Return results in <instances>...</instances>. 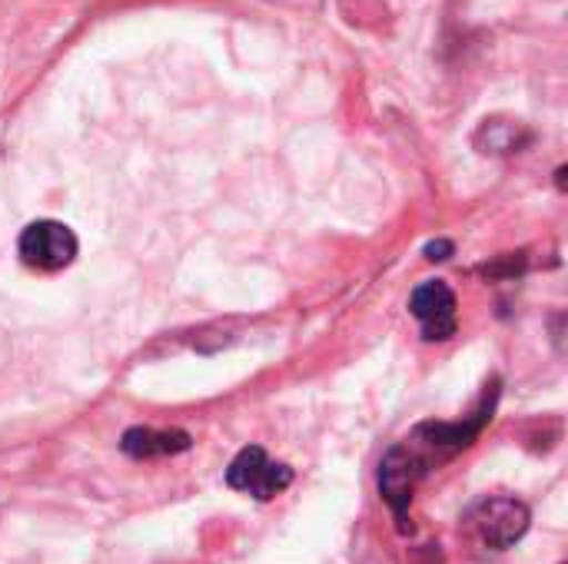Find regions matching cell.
Returning a JSON list of instances; mask_svg holds the SVG:
<instances>
[{
	"label": "cell",
	"instance_id": "7",
	"mask_svg": "<svg viewBox=\"0 0 568 564\" xmlns=\"http://www.w3.org/2000/svg\"><path fill=\"white\" fill-rule=\"evenodd\" d=\"M193 445V439L183 429H150V425H133L123 432L120 449L130 459H166V455H180Z\"/></svg>",
	"mask_w": 568,
	"mask_h": 564
},
{
	"label": "cell",
	"instance_id": "10",
	"mask_svg": "<svg viewBox=\"0 0 568 564\" xmlns=\"http://www.w3.org/2000/svg\"><path fill=\"white\" fill-rule=\"evenodd\" d=\"M453 256V243L449 239H436L426 246V259H449Z\"/></svg>",
	"mask_w": 568,
	"mask_h": 564
},
{
	"label": "cell",
	"instance_id": "9",
	"mask_svg": "<svg viewBox=\"0 0 568 564\" xmlns=\"http://www.w3.org/2000/svg\"><path fill=\"white\" fill-rule=\"evenodd\" d=\"M516 273H523V256H503L499 263H486L483 266V276H489V279H499V276H516Z\"/></svg>",
	"mask_w": 568,
	"mask_h": 564
},
{
	"label": "cell",
	"instance_id": "3",
	"mask_svg": "<svg viewBox=\"0 0 568 564\" xmlns=\"http://www.w3.org/2000/svg\"><path fill=\"white\" fill-rule=\"evenodd\" d=\"M226 485L233 492H243V495L256 499V502H270V499H276L280 492H286L293 485V469L283 465V462H273L260 445H250L230 462Z\"/></svg>",
	"mask_w": 568,
	"mask_h": 564
},
{
	"label": "cell",
	"instance_id": "8",
	"mask_svg": "<svg viewBox=\"0 0 568 564\" xmlns=\"http://www.w3.org/2000/svg\"><path fill=\"white\" fill-rule=\"evenodd\" d=\"M473 143H476V150H479V153L509 156V153H519L523 146H529V143H532V133H529V126H526V123H519V120L493 116V120H486V123L476 130Z\"/></svg>",
	"mask_w": 568,
	"mask_h": 564
},
{
	"label": "cell",
	"instance_id": "1",
	"mask_svg": "<svg viewBox=\"0 0 568 564\" xmlns=\"http://www.w3.org/2000/svg\"><path fill=\"white\" fill-rule=\"evenodd\" d=\"M496 406H499V379H493V386H486L483 399L476 402V409L466 419H459V422H423L399 445L406 449V455L413 459V465L426 479L433 469L453 462L483 435V429L493 422Z\"/></svg>",
	"mask_w": 568,
	"mask_h": 564
},
{
	"label": "cell",
	"instance_id": "5",
	"mask_svg": "<svg viewBox=\"0 0 568 564\" xmlns=\"http://www.w3.org/2000/svg\"><path fill=\"white\" fill-rule=\"evenodd\" d=\"M419 482H423V472L413 465V459L406 455V449L403 445H393L383 455V462H379V495L389 505L399 535H409L413 532L409 509H413V495H416Z\"/></svg>",
	"mask_w": 568,
	"mask_h": 564
},
{
	"label": "cell",
	"instance_id": "2",
	"mask_svg": "<svg viewBox=\"0 0 568 564\" xmlns=\"http://www.w3.org/2000/svg\"><path fill=\"white\" fill-rule=\"evenodd\" d=\"M529 505L509 495H486L463 519L469 539L486 552H509L529 532Z\"/></svg>",
	"mask_w": 568,
	"mask_h": 564
},
{
	"label": "cell",
	"instance_id": "11",
	"mask_svg": "<svg viewBox=\"0 0 568 564\" xmlns=\"http://www.w3.org/2000/svg\"><path fill=\"white\" fill-rule=\"evenodd\" d=\"M439 562V552H429V555H426V562L423 564H436Z\"/></svg>",
	"mask_w": 568,
	"mask_h": 564
},
{
	"label": "cell",
	"instance_id": "4",
	"mask_svg": "<svg viewBox=\"0 0 568 564\" xmlns=\"http://www.w3.org/2000/svg\"><path fill=\"white\" fill-rule=\"evenodd\" d=\"M77 249H80V243H77L73 229L57 219H37L17 239L20 259L40 273H57V269L70 266L77 259Z\"/></svg>",
	"mask_w": 568,
	"mask_h": 564
},
{
	"label": "cell",
	"instance_id": "6",
	"mask_svg": "<svg viewBox=\"0 0 568 564\" xmlns=\"http://www.w3.org/2000/svg\"><path fill=\"white\" fill-rule=\"evenodd\" d=\"M456 293L443 279L423 283L409 296V312L419 319L426 342H446L456 336Z\"/></svg>",
	"mask_w": 568,
	"mask_h": 564
}]
</instances>
